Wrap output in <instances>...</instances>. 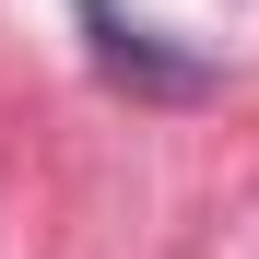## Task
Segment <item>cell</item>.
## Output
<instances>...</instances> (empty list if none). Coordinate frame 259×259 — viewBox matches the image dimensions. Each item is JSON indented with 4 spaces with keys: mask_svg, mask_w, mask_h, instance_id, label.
<instances>
[{
    "mask_svg": "<svg viewBox=\"0 0 259 259\" xmlns=\"http://www.w3.org/2000/svg\"><path fill=\"white\" fill-rule=\"evenodd\" d=\"M82 24H95V59L118 71V82H142V95H200V59H165L142 24H118L106 0H82Z\"/></svg>",
    "mask_w": 259,
    "mask_h": 259,
    "instance_id": "obj_1",
    "label": "cell"
}]
</instances>
